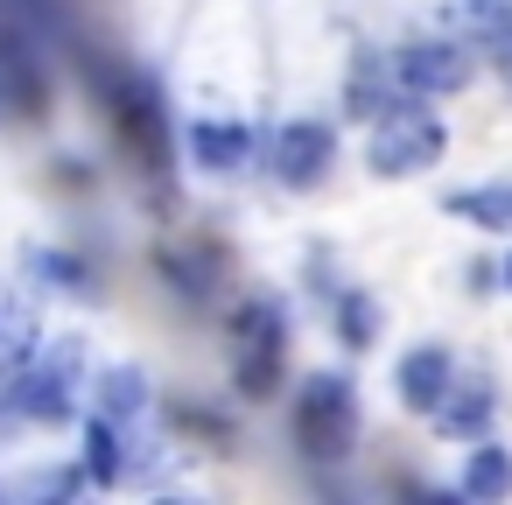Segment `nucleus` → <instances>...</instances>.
Segmentation results:
<instances>
[{
    "label": "nucleus",
    "mask_w": 512,
    "mask_h": 505,
    "mask_svg": "<svg viewBox=\"0 0 512 505\" xmlns=\"http://www.w3.org/2000/svg\"><path fill=\"white\" fill-rule=\"evenodd\" d=\"M281 365H288V309L253 295L232 316V386L246 400H274L281 393Z\"/></svg>",
    "instance_id": "7ed1b4c3"
},
{
    "label": "nucleus",
    "mask_w": 512,
    "mask_h": 505,
    "mask_svg": "<svg viewBox=\"0 0 512 505\" xmlns=\"http://www.w3.org/2000/svg\"><path fill=\"white\" fill-rule=\"evenodd\" d=\"M351 435H358V400H351V386H344L337 372H309V379L295 386V442H302V456L337 463V456H351Z\"/></svg>",
    "instance_id": "39448f33"
},
{
    "label": "nucleus",
    "mask_w": 512,
    "mask_h": 505,
    "mask_svg": "<svg viewBox=\"0 0 512 505\" xmlns=\"http://www.w3.org/2000/svg\"><path fill=\"white\" fill-rule=\"evenodd\" d=\"M393 99H400V85H393L386 57H358V64H351V78H344V113L372 127V120H379Z\"/></svg>",
    "instance_id": "4468645a"
},
{
    "label": "nucleus",
    "mask_w": 512,
    "mask_h": 505,
    "mask_svg": "<svg viewBox=\"0 0 512 505\" xmlns=\"http://www.w3.org/2000/svg\"><path fill=\"white\" fill-rule=\"evenodd\" d=\"M155 505H204V498H183V491H162Z\"/></svg>",
    "instance_id": "4be33fe9"
},
{
    "label": "nucleus",
    "mask_w": 512,
    "mask_h": 505,
    "mask_svg": "<svg viewBox=\"0 0 512 505\" xmlns=\"http://www.w3.org/2000/svg\"><path fill=\"white\" fill-rule=\"evenodd\" d=\"M505 288H512V260H505Z\"/></svg>",
    "instance_id": "5701e85b"
},
{
    "label": "nucleus",
    "mask_w": 512,
    "mask_h": 505,
    "mask_svg": "<svg viewBox=\"0 0 512 505\" xmlns=\"http://www.w3.org/2000/svg\"><path fill=\"white\" fill-rule=\"evenodd\" d=\"M449 15H456V36L470 50H498L512 36V0H456Z\"/></svg>",
    "instance_id": "a211bd4d"
},
{
    "label": "nucleus",
    "mask_w": 512,
    "mask_h": 505,
    "mask_svg": "<svg viewBox=\"0 0 512 505\" xmlns=\"http://www.w3.org/2000/svg\"><path fill=\"white\" fill-rule=\"evenodd\" d=\"M337 337H344L351 351H365V344L379 337V302H372L365 288H351V295H337Z\"/></svg>",
    "instance_id": "6ab92c4d"
},
{
    "label": "nucleus",
    "mask_w": 512,
    "mask_h": 505,
    "mask_svg": "<svg viewBox=\"0 0 512 505\" xmlns=\"http://www.w3.org/2000/svg\"><path fill=\"white\" fill-rule=\"evenodd\" d=\"M260 148H267V169H274L281 190H316L337 169V134L323 120H281Z\"/></svg>",
    "instance_id": "0eeeda50"
},
{
    "label": "nucleus",
    "mask_w": 512,
    "mask_h": 505,
    "mask_svg": "<svg viewBox=\"0 0 512 505\" xmlns=\"http://www.w3.org/2000/svg\"><path fill=\"white\" fill-rule=\"evenodd\" d=\"M463 498L470 505H505L512 498V449L470 442V456H463Z\"/></svg>",
    "instance_id": "ddd939ff"
},
{
    "label": "nucleus",
    "mask_w": 512,
    "mask_h": 505,
    "mask_svg": "<svg viewBox=\"0 0 512 505\" xmlns=\"http://www.w3.org/2000/svg\"><path fill=\"white\" fill-rule=\"evenodd\" d=\"M449 218L512 239V183H477V190H449Z\"/></svg>",
    "instance_id": "f3484780"
},
{
    "label": "nucleus",
    "mask_w": 512,
    "mask_h": 505,
    "mask_svg": "<svg viewBox=\"0 0 512 505\" xmlns=\"http://www.w3.org/2000/svg\"><path fill=\"white\" fill-rule=\"evenodd\" d=\"M386 71H393L400 99H449V92H463V85L477 78L470 43H449V36H414V43H400V50L386 57Z\"/></svg>",
    "instance_id": "423d86ee"
},
{
    "label": "nucleus",
    "mask_w": 512,
    "mask_h": 505,
    "mask_svg": "<svg viewBox=\"0 0 512 505\" xmlns=\"http://www.w3.org/2000/svg\"><path fill=\"white\" fill-rule=\"evenodd\" d=\"M85 477H92L99 491L127 484V428H120V421H106V414H92V421H85Z\"/></svg>",
    "instance_id": "2eb2a0df"
},
{
    "label": "nucleus",
    "mask_w": 512,
    "mask_h": 505,
    "mask_svg": "<svg viewBox=\"0 0 512 505\" xmlns=\"http://www.w3.org/2000/svg\"><path fill=\"white\" fill-rule=\"evenodd\" d=\"M85 463H43V470H22L15 477V505H78L85 498Z\"/></svg>",
    "instance_id": "dca6fc26"
},
{
    "label": "nucleus",
    "mask_w": 512,
    "mask_h": 505,
    "mask_svg": "<svg viewBox=\"0 0 512 505\" xmlns=\"http://www.w3.org/2000/svg\"><path fill=\"white\" fill-rule=\"evenodd\" d=\"M148 407H155V386H148V372H141V365H106V372H99V414H106V421L141 428V421H148Z\"/></svg>",
    "instance_id": "9b49d317"
},
{
    "label": "nucleus",
    "mask_w": 512,
    "mask_h": 505,
    "mask_svg": "<svg viewBox=\"0 0 512 505\" xmlns=\"http://www.w3.org/2000/svg\"><path fill=\"white\" fill-rule=\"evenodd\" d=\"M85 85H92V99H99V113H106L113 141L141 162V176H169V162H176V127H169V113H162V92H155L141 71H127V57H106V50H85Z\"/></svg>",
    "instance_id": "f257e3e1"
},
{
    "label": "nucleus",
    "mask_w": 512,
    "mask_h": 505,
    "mask_svg": "<svg viewBox=\"0 0 512 505\" xmlns=\"http://www.w3.org/2000/svg\"><path fill=\"white\" fill-rule=\"evenodd\" d=\"M491 64H498V78H505V92H512V36H505V43L491 50Z\"/></svg>",
    "instance_id": "aec40b11"
},
{
    "label": "nucleus",
    "mask_w": 512,
    "mask_h": 505,
    "mask_svg": "<svg viewBox=\"0 0 512 505\" xmlns=\"http://www.w3.org/2000/svg\"><path fill=\"white\" fill-rule=\"evenodd\" d=\"M491 414H498V400H491V386H484V379H463V386L449 379V393L428 407L435 435H449V442H484Z\"/></svg>",
    "instance_id": "9d476101"
},
{
    "label": "nucleus",
    "mask_w": 512,
    "mask_h": 505,
    "mask_svg": "<svg viewBox=\"0 0 512 505\" xmlns=\"http://www.w3.org/2000/svg\"><path fill=\"white\" fill-rule=\"evenodd\" d=\"M78 505H85V498H78Z\"/></svg>",
    "instance_id": "b1692460"
},
{
    "label": "nucleus",
    "mask_w": 512,
    "mask_h": 505,
    "mask_svg": "<svg viewBox=\"0 0 512 505\" xmlns=\"http://www.w3.org/2000/svg\"><path fill=\"white\" fill-rule=\"evenodd\" d=\"M414 505H470V498H463V491H421Z\"/></svg>",
    "instance_id": "412c9836"
},
{
    "label": "nucleus",
    "mask_w": 512,
    "mask_h": 505,
    "mask_svg": "<svg viewBox=\"0 0 512 505\" xmlns=\"http://www.w3.org/2000/svg\"><path fill=\"white\" fill-rule=\"evenodd\" d=\"M449 379H456V358H449L442 344H414V351L393 365V386H400V407H407V414H428V407L449 393Z\"/></svg>",
    "instance_id": "1a4fd4ad"
},
{
    "label": "nucleus",
    "mask_w": 512,
    "mask_h": 505,
    "mask_svg": "<svg viewBox=\"0 0 512 505\" xmlns=\"http://www.w3.org/2000/svg\"><path fill=\"white\" fill-rule=\"evenodd\" d=\"M78 393H85V337L71 330V337H36L8 407L29 414V421H71Z\"/></svg>",
    "instance_id": "20e7f679"
},
{
    "label": "nucleus",
    "mask_w": 512,
    "mask_h": 505,
    "mask_svg": "<svg viewBox=\"0 0 512 505\" xmlns=\"http://www.w3.org/2000/svg\"><path fill=\"white\" fill-rule=\"evenodd\" d=\"M183 148L204 176H246L253 155H260V134L246 120H190L183 127Z\"/></svg>",
    "instance_id": "6e6552de"
},
{
    "label": "nucleus",
    "mask_w": 512,
    "mask_h": 505,
    "mask_svg": "<svg viewBox=\"0 0 512 505\" xmlns=\"http://www.w3.org/2000/svg\"><path fill=\"white\" fill-rule=\"evenodd\" d=\"M442 155H449V127H442L421 99H393V106L372 120V134H365V169L386 176V183L428 176Z\"/></svg>",
    "instance_id": "f03ea898"
},
{
    "label": "nucleus",
    "mask_w": 512,
    "mask_h": 505,
    "mask_svg": "<svg viewBox=\"0 0 512 505\" xmlns=\"http://www.w3.org/2000/svg\"><path fill=\"white\" fill-rule=\"evenodd\" d=\"M155 267H162V281H169L183 302H204V295H211V281L225 274V260H218L211 246H162V253H155Z\"/></svg>",
    "instance_id": "f8f14e48"
}]
</instances>
